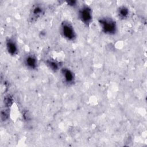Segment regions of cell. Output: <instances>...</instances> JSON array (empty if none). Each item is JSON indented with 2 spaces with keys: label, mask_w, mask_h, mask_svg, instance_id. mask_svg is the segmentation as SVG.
Wrapping results in <instances>:
<instances>
[{
  "label": "cell",
  "mask_w": 147,
  "mask_h": 147,
  "mask_svg": "<svg viewBox=\"0 0 147 147\" xmlns=\"http://www.w3.org/2000/svg\"><path fill=\"white\" fill-rule=\"evenodd\" d=\"M98 24L102 32L107 35H114L117 32L116 21L110 17H102L98 20Z\"/></svg>",
  "instance_id": "1"
},
{
  "label": "cell",
  "mask_w": 147,
  "mask_h": 147,
  "mask_svg": "<svg viewBox=\"0 0 147 147\" xmlns=\"http://www.w3.org/2000/svg\"><path fill=\"white\" fill-rule=\"evenodd\" d=\"M60 32L62 37L68 41L76 40L77 34L74 27L68 21H63L60 26Z\"/></svg>",
  "instance_id": "2"
},
{
  "label": "cell",
  "mask_w": 147,
  "mask_h": 147,
  "mask_svg": "<svg viewBox=\"0 0 147 147\" xmlns=\"http://www.w3.org/2000/svg\"><path fill=\"white\" fill-rule=\"evenodd\" d=\"M78 17L79 20L84 25H89L92 21V11L87 5L82 6L78 12Z\"/></svg>",
  "instance_id": "3"
},
{
  "label": "cell",
  "mask_w": 147,
  "mask_h": 147,
  "mask_svg": "<svg viewBox=\"0 0 147 147\" xmlns=\"http://www.w3.org/2000/svg\"><path fill=\"white\" fill-rule=\"evenodd\" d=\"M60 72L64 83L68 85H72L75 83V75L71 69L64 67L60 69Z\"/></svg>",
  "instance_id": "4"
},
{
  "label": "cell",
  "mask_w": 147,
  "mask_h": 147,
  "mask_svg": "<svg viewBox=\"0 0 147 147\" xmlns=\"http://www.w3.org/2000/svg\"><path fill=\"white\" fill-rule=\"evenodd\" d=\"M5 47L9 55L16 56L18 52V46L16 41L12 37H8L5 41Z\"/></svg>",
  "instance_id": "5"
},
{
  "label": "cell",
  "mask_w": 147,
  "mask_h": 147,
  "mask_svg": "<svg viewBox=\"0 0 147 147\" xmlns=\"http://www.w3.org/2000/svg\"><path fill=\"white\" fill-rule=\"evenodd\" d=\"M25 66L30 70H35L38 67V60L33 54L27 55L24 59Z\"/></svg>",
  "instance_id": "6"
},
{
  "label": "cell",
  "mask_w": 147,
  "mask_h": 147,
  "mask_svg": "<svg viewBox=\"0 0 147 147\" xmlns=\"http://www.w3.org/2000/svg\"><path fill=\"white\" fill-rule=\"evenodd\" d=\"M44 12V9L43 7L40 5H34L31 11V16L32 18L37 19L40 17Z\"/></svg>",
  "instance_id": "7"
},
{
  "label": "cell",
  "mask_w": 147,
  "mask_h": 147,
  "mask_svg": "<svg viewBox=\"0 0 147 147\" xmlns=\"http://www.w3.org/2000/svg\"><path fill=\"white\" fill-rule=\"evenodd\" d=\"M46 65L52 71L56 72L61 69L60 64L59 61L53 59H48L45 61Z\"/></svg>",
  "instance_id": "8"
},
{
  "label": "cell",
  "mask_w": 147,
  "mask_h": 147,
  "mask_svg": "<svg viewBox=\"0 0 147 147\" xmlns=\"http://www.w3.org/2000/svg\"><path fill=\"white\" fill-rule=\"evenodd\" d=\"M130 14L129 8L126 6H121L117 10V16L121 20H126Z\"/></svg>",
  "instance_id": "9"
},
{
  "label": "cell",
  "mask_w": 147,
  "mask_h": 147,
  "mask_svg": "<svg viewBox=\"0 0 147 147\" xmlns=\"http://www.w3.org/2000/svg\"><path fill=\"white\" fill-rule=\"evenodd\" d=\"M13 102V98L10 95H7L4 97L3 103H4L5 107L9 108L12 105Z\"/></svg>",
  "instance_id": "10"
},
{
  "label": "cell",
  "mask_w": 147,
  "mask_h": 147,
  "mask_svg": "<svg viewBox=\"0 0 147 147\" xmlns=\"http://www.w3.org/2000/svg\"><path fill=\"white\" fill-rule=\"evenodd\" d=\"M9 109L5 107V109L2 110L1 111V119L2 121H6L7 120L9 117Z\"/></svg>",
  "instance_id": "11"
},
{
  "label": "cell",
  "mask_w": 147,
  "mask_h": 147,
  "mask_svg": "<svg viewBox=\"0 0 147 147\" xmlns=\"http://www.w3.org/2000/svg\"><path fill=\"white\" fill-rule=\"evenodd\" d=\"M67 2L68 5L71 7H75V6H76V4H77V1H67Z\"/></svg>",
  "instance_id": "12"
}]
</instances>
